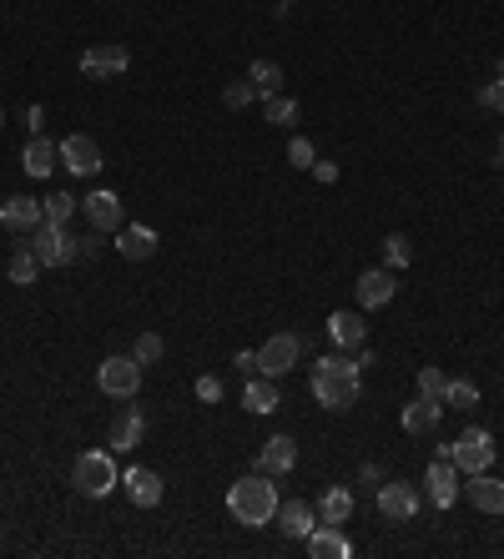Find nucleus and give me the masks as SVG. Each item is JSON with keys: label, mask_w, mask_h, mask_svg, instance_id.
Here are the masks:
<instances>
[{"label": "nucleus", "mask_w": 504, "mask_h": 559, "mask_svg": "<svg viewBox=\"0 0 504 559\" xmlns=\"http://www.w3.org/2000/svg\"><path fill=\"white\" fill-rule=\"evenodd\" d=\"M121 489H126V499H132L137 509H157L162 504V474L157 469H147V464H132V469H126L121 474Z\"/></svg>", "instance_id": "obj_10"}, {"label": "nucleus", "mask_w": 504, "mask_h": 559, "mask_svg": "<svg viewBox=\"0 0 504 559\" xmlns=\"http://www.w3.org/2000/svg\"><path fill=\"white\" fill-rule=\"evenodd\" d=\"M227 509H232L237 524L263 529V524L278 519V484H273L268 474H242V479L227 489Z\"/></svg>", "instance_id": "obj_2"}, {"label": "nucleus", "mask_w": 504, "mask_h": 559, "mask_svg": "<svg viewBox=\"0 0 504 559\" xmlns=\"http://www.w3.org/2000/svg\"><path fill=\"white\" fill-rule=\"evenodd\" d=\"M464 494H469V504L479 509V514H504V484L489 474V469H479V474H469V484H464Z\"/></svg>", "instance_id": "obj_18"}, {"label": "nucleus", "mask_w": 504, "mask_h": 559, "mask_svg": "<svg viewBox=\"0 0 504 559\" xmlns=\"http://www.w3.org/2000/svg\"><path fill=\"white\" fill-rule=\"evenodd\" d=\"M439 418H444V403L419 393V398H409V403H404L399 424H404V434H434V429H439Z\"/></svg>", "instance_id": "obj_17"}, {"label": "nucleus", "mask_w": 504, "mask_h": 559, "mask_svg": "<svg viewBox=\"0 0 504 559\" xmlns=\"http://www.w3.org/2000/svg\"><path fill=\"white\" fill-rule=\"evenodd\" d=\"M126 71H132V51L116 46V41L81 51V76H91V81H116V76H126Z\"/></svg>", "instance_id": "obj_6"}, {"label": "nucleus", "mask_w": 504, "mask_h": 559, "mask_svg": "<svg viewBox=\"0 0 504 559\" xmlns=\"http://www.w3.org/2000/svg\"><path fill=\"white\" fill-rule=\"evenodd\" d=\"M36 277H41V257H36L31 247H16V252H11V283H16V288H31Z\"/></svg>", "instance_id": "obj_28"}, {"label": "nucleus", "mask_w": 504, "mask_h": 559, "mask_svg": "<svg viewBox=\"0 0 504 559\" xmlns=\"http://www.w3.org/2000/svg\"><path fill=\"white\" fill-rule=\"evenodd\" d=\"M71 484L86 494V499H106L111 489H121V469L111 459V449H86L71 469Z\"/></svg>", "instance_id": "obj_3"}, {"label": "nucleus", "mask_w": 504, "mask_h": 559, "mask_svg": "<svg viewBox=\"0 0 504 559\" xmlns=\"http://www.w3.org/2000/svg\"><path fill=\"white\" fill-rule=\"evenodd\" d=\"M439 403H454V408H474V403H479V388H474L469 378H449V383H444V398H439Z\"/></svg>", "instance_id": "obj_32"}, {"label": "nucleus", "mask_w": 504, "mask_h": 559, "mask_svg": "<svg viewBox=\"0 0 504 559\" xmlns=\"http://www.w3.org/2000/svg\"><path fill=\"white\" fill-rule=\"evenodd\" d=\"M147 439V418H142V408H126L121 418H116V424H111V454H132L137 444Z\"/></svg>", "instance_id": "obj_19"}, {"label": "nucleus", "mask_w": 504, "mask_h": 559, "mask_svg": "<svg viewBox=\"0 0 504 559\" xmlns=\"http://www.w3.org/2000/svg\"><path fill=\"white\" fill-rule=\"evenodd\" d=\"M313 177L333 187V182H338V162H313Z\"/></svg>", "instance_id": "obj_40"}, {"label": "nucleus", "mask_w": 504, "mask_h": 559, "mask_svg": "<svg viewBox=\"0 0 504 559\" xmlns=\"http://www.w3.org/2000/svg\"><path fill=\"white\" fill-rule=\"evenodd\" d=\"M21 162H26L31 177H51V167H61V142H51V136L36 131L26 142V152H21Z\"/></svg>", "instance_id": "obj_20"}, {"label": "nucleus", "mask_w": 504, "mask_h": 559, "mask_svg": "<svg viewBox=\"0 0 504 559\" xmlns=\"http://www.w3.org/2000/svg\"><path fill=\"white\" fill-rule=\"evenodd\" d=\"M0 126H6V111H0Z\"/></svg>", "instance_id": "obj_45"}, {"label": "nucleus", "mask_w": 504, "mask_h": 559, "mask_svg": "<svg viewBox=\"0 0 504 559\" xmlns=\"http://www.w3.org/2000/svg\"><path fill=\"white\" fill-rule=\"evenodd\" d=\"M363 363H373L368 353H358V358H318L313 363V398L323 403V408H333V413H343V408H353L358 403V388H363Z\"/></svg>", "instance_id": "obj_1"}, {"label": "nucleus", "mask_w": 504, "mask_h": 559, "mask_svg": "<svg viewBox=\"0 0 504 559\" xmlns=\"http://www.w3.org/2000/svg\"><path fill=\"white\" fill-rule=\"evenodd\" d=\"M247 81H252V91L268 101V96L283 91V66H278V61H252V66H247Z\"/></svg>", "instance_id": "obj_27"}, {"label": "nucleus", "mask_w": 504, "mask_h": 559, "mask_svg": "<svg viewBox=\"0 0 504 559\" xmlns=\"http://www.w3.org/2000/svg\"><path fill=\"white\" fill-rule=\"evenodd\" d=\"M61 167L71 177H91V172H101V147L91 142L86 131H71L66 142H61Z\"/></svg>", "instance_id": "obj_11"}, {"label": "nucleus", "mask_w": 504, "mask_h": 559, "mask_svg": "<svg viewBox=\"0 0 504 559\" xmlns=\"http://www.w3.org/2000/svg\"><path fill=\"white\" fill-rule=\"evenodd\" d=\"M353 288H358V308H363V313H373V308H389V303H394V293H399V283H394V267H368Z\"/></svg>", "instance_id": "obj_9"}, {"label": "nucleus", "mask_w": 504, "mask_h": 559, "mask_svg": "<svg viewBox=\"0 0 504 559\" xmlns=\"http://www.w3.org/2000/svg\"><path fill=\"white\" fill-rule=\"evenodd\" d=\"M303 544H308V554H313V559H348V554H353V544L343 539V529H338V524H318Z\"/></svg>", "instance_id": "obj_23"}, {"label": "nucleus", "mask_w": 504, "mask_h": 559, "mask_svg": "<svg viewBox=\"0 0 504 559\" xmlns=\"http://www.w3.org/2000/svg\"><path fill=\"white\" fill-rule=\"evenodd\" d=\"M384 262H389L394 272H404V267L414 262V242H409L404 232H389V237H384Z\"/></svg>", "instance_id": "obj_31"}, {"label": "nucleus", "mask_w": 504, "mask_h": 559, "mask_svg": "<svg viewBox=\"0 0 504 559\" xmlns=\"http://www.w3.org/2000/svg\"><path fill=\"white\" fill-rule=\"evenodd\" d=\"M378 514H384L389 524H409V519L419 514L414 484H384V489H378Z\"/></svg>", "instance_id": "obj_13"}, {"label": "nucleus", "mask_w": 504, "mask_h": 559, "mask_svg": "<svg viewBox=\"0 0 504 559\" xmlns=\"http://www.w3.org/2000/svg\"><path fill=\"white\" fill-rule=\"evenodd\" d=\"M0 222H6L11 232H31L46 222L41 212V197H11V202H0Z\"/></svg>", "instance_id": "obj_21"}, {"label": "nucleus", "mask_w": 504, "mask_h": 559, "mask_svg": "<svg viewBox=\"0 0 504 559\" xmlns=\"http://www.w3.org/2000/svg\"><path fill=\"white\" fill-rule=\"evenodd\" d=\"M162 353H167V343H162V333H142V338H137V348H132V358H137L142 368H152V363H162Z\"/></svg>", "instance_id": "obj_33"}, {"label": "nucleus", "mask_w": 504, "mask_h": 559, "mask_svg": "<svg viewBox=\"0 0 504 559\" xmlns=\"http://www.w3.org/2000/svg\"><path fill=\"white\" fill-rule=\"evenodd\" d=\"M41 121H46V111H41V106H31V111H26V126H31V131H41Z\"/></svg>", "instance_id": "obj_41"}, {"label": "nucleus", "mask_w": 504, "mask_h": 559, "mask_svg": "<svg viewBox=\"0 0 504 559\" xmlns=\"http://www.w3.org/2000/svg\"><path fill=\"white\" fill-rule=\"evenodd\" d=\"M424 494H429L434 509H454V499H459V469H454V459H434L424 469Z\"/></svg>", "instance_id": "obj_12"}, {"label": "nucleus", "mask_w": 504, "mask_h": 559, "mask_svg": "<svg viewBox=\"0 0 504 559\" xmlns=\"http://www.w3.org/2000/svg\"><path fill=\"white\" fill-rule=\"evenodd\" d=\"M263 116H268L273 126H298L303 106H298L293 96H283V91H278V96H268V101H263Z\"/></svg>", "instance_id": "obj_29"}, {"label": "nucleus", "mask_w": 504, "mask_h": 559, "mask_svg": "<svg viewBox=\"0 0 504 559\" xmlns=\"http://www.w3.org/2000/svg\"><path fill=\"white\" fill-rule=\"evenodd\" d=\"M278 529H283L288 539H308V534L318 529V509H313V504H303V499L278 504Z\"/></svg>", "instance_id": "obj_22"}, {"label": "nucleus", "mask_w": 504, "mask_h": 559, "mask_svg": "<svg viewBox=\"0 0 504 559\" xmlns=\"http://www.w3.org/2000/svg\"><path fill=\"white\" fill-rule=\"evenodd\" d=\"M242 408H247V413H258V418H268V413L278 408V383H273L268 373H252L247 388H242Z\"/></svg>", "instance_id": "obj_24"}, {"label": "nucleus", "mask_w": 504, "mask_h": 559, "mask_svg": "<svg viewBox=\"0 0 504 559\" xmlns=\"http://www.w3.org/2000/svg\"><path fill=\"white\" fill-rule=\"evenodd\" d=\"M278 6H298V0H278Z\"/></svg>", "instance_id": "obj_43"}, {"label": "nucleus", "mask_w": 504, "mask_h": 559, "mask_svg": "<svg viewBox=\"0 0 504 559\" xmlns=\"http://www.w3.org/2000/svg\"><path fill=\"white\" fill-rule=\"evenodd\" d=\"M81 212H86V222H91L96 232H116V227L126 222L116 192H91V197H81Z\"/></svg>", "instance_id": "obj_15"}, {"label": "nucleus", "mask_w": 504, "mask_h": 559, "mask_svg": "<svg viewBox=\"0 0 504 559\" xmlns=\"http://www.w3.org/2000/svg\"><path fill=\"white\" fill-rule=\"evenodd\" d=\"M298 353H303V338H298V333H273V338L258 348V373L283 378V373H293Z\"/></svg>", "instance_id": "obj_8"}, {"label": "nucleus", "mask_w": 504, "mask_h": 559, "mask_svg": "<svg viewBox=\"0 0 504 559\" xmlns=\"http://www.w3.org/2000/svg\"><path fill=\"white\" fill-rule=\"evenodd\" d=\"M328 338H333V348H363V343H368L363 313H333V318H328Z\"/></svg>", "instance_id": "obj_25"}, {"label": "nucleus", "mask_w": 504, "mask_h": 559, "mask_svg": "<svg viewBox=\"0 0 504 559\" xmlns=\"http://www.w3.org/2000/svg\"><path fill=\"white\" fill-rule=\"evenodd\" d=\"M494 76H499V81H504V61H499V71H494Z\"/></svg>", "instance_id": "obj_42"}, {"label": "nucleus", "mask_w": 504, "mask_h": 559, "mask_svg": "<svg viewBox=\"0 0 504 559\" xmlns=\"http://www.w3.org/2000/svg\"><path fill=\"white\" fill-rule=\"evenodd\" d=\"M293 464H298V444H293V434H273V439L263 444V454H258V474H268V479L293 474Z\"/></svg>", "instance_id": "obj_16"}, {"label": "nucleus", "mask_w": 504, "mask_h": 559, "mask_svg": "<svg viewBox=\"0 0 504 559\" xmlns=\"http://www.w3.org/2000/svg\"><path fill=\"white\" fill-rule=\"evenodd\" d=\"M444 383H449L444 368H419V393L424 398H444Z\"/></svg>", "instance_id": "obj_35"}, {"label": "nucleus", "mask_w": 504, "mask_h": 559, "mask_svg": "<svg viewBox=\"0 0 504 559\" xmlns=\"http://www.w3.org/2000/svg\"><path fill=\"white\" fill-rule=\"evenodd\" d=\"M157 232L152 227H142V222H121L116 227V252L121 257H132V262H147V257H157Z\"/></svg>", "instance_id": "obj_14"}, {"label": "nucleus", "mask_w": 504, "mask_h": 559, "mask_svg": "<svg viewBox=\"0 0 504 559\" xmlns=\"http://www.w3.org/2000/svg\"><path fill=\"white\" fill-rule=\"evenodd\" d=\"M252 96H258V91H252V81H232V86L222 91V101H227L232 111H242V106H252Z\"/></svg>", "instance_id": "obj_37"}, {"label": "nucleus", "mask_w": 504, "mask_h": 559, "mask_svg": "<svg viewBox=\"0 0 504 559\" xmlns=\"http://www.w3.org/2000/svg\"><path fill=\"white\" fill-rule=\"evenodd\" d=\"M499 157H504V136H499Z\"/></svg>", "instance_id": "obj_44"}, {"label": "nucleus", "mask_w": 504, "mask_h": 559, "mask_svg": "<svg viewBox=\"0 0 504 559\" xmlns=\"http://www.w3.org/2000/svg\"><path fill=\"white\" fill-rule=\"evenodd\" d=\"M232 368L252 378V373H258V353H247V348H242V353H232Z\"/></svg>", "instance_id": "obj_39"}, {"label": "nucleus", "mask_w": 504, "mask_h": 559, "mask_svg": "<svg viewBox=\"0 0 504 559\" xmlns=\"http://www.w3.org/2000/svg\"><path fill=\"white\" fill-rule=\"evenodd\" d=\"M142 363L132 358V353H111L101 368H96V388L106 393V398H137L142 393Z\"/></svg>", "instance_id": "obj_4"}, {"label": "nucleus", "mask_w": 504, "mask_h": 559, "mask_svg": "<svg viewBox=\"0 0 504 559\" xmlns=\"http://www.w3.org/2000/svg\"><path fill=\"white\" fill-rule=\"evenodd\" d=\"M26 247L41 257V267H66V262L81 257V242H76L61 222H41V227H31V242H26Z\"/></svg>", "instance_id": "obj_5"}, {"label": "nucleus", "mask_w": 504, "mask_h": 559, "mask_svg": "<svg viewBox=\"0 0 504 559\" xmlns=\"http://www.w3.org/2000/svg\"><path fill=\"white\" fill-rule=\"evenodd\" d=\"M197 398H202V403H217V398H222V378L202 373V378H197Z\"/></svg>", "instance_id": "obj_38"}, {"label": "nucleus", "mask_w": 504, "mask_h": 559, "mask_svg": "<svg viewBox=\"0 0 504 559\" xmlns=\"http://www.w3.org/2000/svg\"><path fill=\"white\" fill-rule=\"evenodd\" d=\"M454 469H459V474L494 469V439H489V429H464V434L454 439Z\"/></svg>", "instance_id": "obj_7"}, {"label": "nucleus", "mask_w": 504, "mask_h": 559, "mask_svg": "<svg viewBox=\"0 0 504 559\" xmlns=\"http://www.w3.org/2000/svg\"><path fill=\"white\" fill-rule=\"evenodd\" d=\"M313 509H318V524H348V514H353V494H348L343 484H333V489H323V499H318Z\"/></svg>", "instance_id": "obj_26"}, {"label": "nucleus", "mask_w": 504, "mask_h": 559, "mask_svg": "<svg viewBox=\"0 0 504 559\" xmlns=\"http://www.w3.org/2000/svg\"><path fill=\"white\" fill-rule=\"evenodd\" d=\"M479 106H484V111H499V116H504V81H499V76L479 86Z\"/></svg>", "instance_id": "obj_36"}, {"label": "nucleus", "mask_w": 504, "mask_h": 559, "mask_svg": "<svg viewBox=\"0 0 504 559\" xmlns=\"http://www.w3.org/2000/svg\"><path fill=\"white\" fill-rule=\"evenodd\" d=\"M288 162H293L298 172H313V162H318V147L308 142V136H293V142H288Z\"/></svg>", "instance_id": "obj_34"}, {"label": "nucleus", "mask_w": 504, "mask_h": 559, "mask_svg": "<svg viewBox=\"0 0 504 559\" xmlns=\"http://www.w3.org/2000/svg\"><path fill=\"white\" fill-rule=\"evenodd\" d=\"M41 212H46V222H71L76 212H81V197H71V192H51L46 202H41Z\"/></svg>", "instance_id": "obj_30"}]
</instances>
